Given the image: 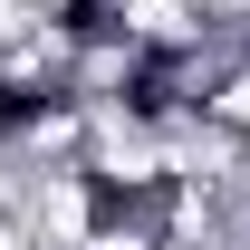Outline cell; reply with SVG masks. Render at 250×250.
Listing matches in <instances>:
<instances>
[{"mask_svg":"<svg viewBox=\"0 0 250 250\" xmlns=\"http://www.w3.org/2000/svg\"><path fill=\"white\" fill-rule=\"evenodd\" d=\"M135 48H154V58H192V48H212V20H202V0H116L106 10Z\"/></svg>","mask_w":250,"mask_h":250,"instance_id":"cell-2","label":"cell"},{"mask_svg":"<svg viewBox=\"0 0 250 250\" xmlns=\"http://www.w3.org/2000/svg\"><path fill=\"white\" fill-rule=\"evenodd\" d=\"M106 221V192H96L87 164H58V173H29V231L39 250H87V231Z\"/></svg>","mask_w":250,"mask_h":250,"instance_id":"cell-1","label":"cell"}]
</instances>
